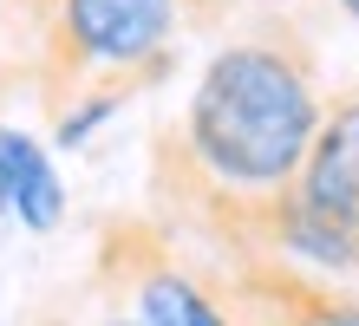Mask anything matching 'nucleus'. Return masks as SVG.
Returning a JSON list of instances; mask_svg holds the SVG:
<instances>
[{"mask_svg": "<svg viewBox=\"0 0 359 326\" xmlns=\"http://www.w3.org/2000/svg\"><path fill=\"white\" fill-rule=\"evenodd\" d=\"M46 7H53V0H7V13L20 20V27H33V20L46 13Z\"/></svg>", "mask_w": 359, "mask_h": 326, "instance_id": "39448f33", "label": "nucleus"}, {"mask_svg": "<svg viewBox=\"0 0 359 326\" xmlns=\"http://www.w3.org/2000/svg\"><path fill=\"white\" fill-rule=\"evenodd\" d=\"M0 177H7V203H13L20 229L53 235L66 222V183L53 177L46 144H33L27 130H13V124H0Z\"/></svg>", "mask_w": 359, "mask_h": 326, "instance_id": "20e7f679", "label": "nucleus"}, {"mask_svg": "<svg viewBox=\"0 0 359 326\" xmlns=\"http://www.w3.org/2000/svg\"><path fill=\"white\" fill-rule=\"evenodd\" d=\"M177 33L183 0H53L27 27V79L46 118H59L79 98L131 104L137 92L177 72Z\"/></svg>", "mask_w": 359, "mask_h": 326, "instance_id": "f03ea898", "label": "nucleus"}, {"mask_svg": "<svg viewBox=\"0 0 359 326\" xmlns=\"http://www.w3.org/2000/svg\"><path fill=\"white\" fill-rule=\"evenodd\" d=\"M333 7H340V13H346V20H359V0H333Z\"/></svg>", "mask_w": 359, "mask_h": 326, "instance_id": "0eeeda50", "label": "nucleus"}, {"mask_svg": "<svg viewBox=\"0 0 359 326\" xmlns=\"http://www.w3.org/2000/svg\"><path fill=\"white\" fill-rule=\"evenodd\" d=\"M92 326H137V320H124V313H111V307H104V313H98Z\"/></svg>", "mask_w": 359, "mask_h": 326, "instance_id": "423d86ee", "label": "nucleus"}, {"mask_svg": "<svg viewBox=\"0 0 359 326\" xmlns=\"http://www.w3.org/2000/svg\"><path fill=\"white\" fill-rule=\"evenodd\" d=\"M327 118L320 59L294 20H262L203 65L189 111L163 124L203 183L229 196H274L301 177Z\"/></svg>", "mask_w": 359, "mask_h": 326, "instance_id": "f257e3e1", "label": "nucleus"}, {"mask_svg": "<svg viewBox=\"0 0 359 326\" xmlns=\"http://www.w3.org/2000/svg\"><path fill=\"white\" fill-rule=\"evenodd\" d=\"M92 294L137 326H248L222 268L177 254V235L144 215H111L98 229Z\"/></svg>", "mask_w": 359, "mask_h": 326, "instance_id": "7ed1b4c3", "label": "nucleus"}, {"mask_svg": "<svg viewBox=\"0 0 359 326\" xmlns=\"http://www.w3.org/2000/svg\"><path fill=\"white\" fill-rule=\"evenodd\" d=\"M0 215H13V203H7V177H0Z\"/></svg>", "mask_w": 359, "mask_h": 326, "instance_id": "6e6552de", "label": "nucleus"}, {"mask_svg": "<svg viewBox=\"0 0 359 326\" xmlns=\"http://www.w3.org/2000/svg\"><path fill=\"white\" fill-rule=\"evenodd\" d=\"M0 20H7V0H0Z\"/></svg>", "mask_w": 359, "mask_h": 326, "instance_id": "1a4fd4ad", "label": "nucleus"}]
</instances>
